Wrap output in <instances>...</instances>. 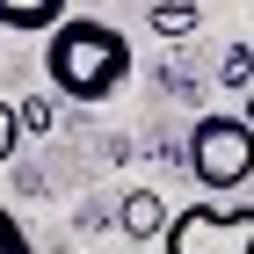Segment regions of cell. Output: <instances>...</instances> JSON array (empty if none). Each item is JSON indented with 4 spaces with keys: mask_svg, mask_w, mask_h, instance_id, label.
I'll list each match as a JSON object with an SVG mask.
<instances>
[{
    "mask_svg": "<svg viewBox=\"0 0 254 254\" xmlns=\"http://www.w3.org/2000/svg\"><path fill=\"white\" fill-rule=\"evenodd\" d=\"M44 80L65 102H109L131 80V37L102 15H59L44 29Z\"/></svg>",
    "mask_w": 254,
    "mask_h": 254,
    "instance_id": "cell-1",
    "label": "cell"
},
{
    "mask_svg": "<svg viewBox=\"0 0 254 254\" xmlns=\"http://www.w3.org/2000/svg\"><path fill=\"white\" fill-rule=\"evenodd\" d=\"M189 175L203 182V196H233L254 182V124L247 117H196L189 124Z\"/></svg>",
    "mask_w": 254,
    "mask_h": 254,
    "instance_id": "cell-2",
    "label": "cell"
},
{
    "mask_svg": "<svg viewBox=\"0 0 254 254\" xmlns=\"http://www.w3.org/2000/svg\"><path fill=\"white\" fill-rule=\"evenodd\" d=\"M167 254H254V203H225L211 211V196L196 211H175L167 233H160Z\"/></svg>",
    "mask_w": 254,
    "mask_h": 254,
    "instance_id": "cell-3",
    "label": "cell"
},
{
    "mask_svg": "<svg viewBox=\"0 0 254 254\" xmlns=\"http://www.w3.org/2000/svg\"><path fill=\"white\" fill-rule=\"evenodd\" d=\"M59 15L65 0H0V29H22V37H44Z\"/></svg>",
    "mask_w": 254,
    "mask_h": 254,
    "instance_id": "cell-4",
    "label": "cell"
},
{
    "mask_svg": "<svg viewBox=\"0 0 254 254\" xmlns=\"http://www.w3.org/2000/svg\"><path fill=\"white\" fill-rule=\"evenodd\" d=\"M167 218H175V211H167L153 189L124 196V233H131V240H160V233H167Z\"/></svg>",
    "mask_w": 254,
    "mask_h": 254,
    "instance_id": "cell-5",
    "label": "cell"
},
{
    "mask_svg": "<svg viewBox=\"0 0 254 254\" xmlns=\"http://www.w3.org/2000/svg\"><path fill=\"white\" fill-rule=\"evenodd\" d=\"M153 29L160 37H189L196 29V0H153Z\"/></svg>",
    "mask_w": 254,
    "mask_h": 254,
    "instance_id": "cell-6",
    "label": "cell"
},
{
    "mask_svg": "<svg viewBox=\"0 0 254 254\" xmlns=\"http://www.w3.org/2000/svg\"><path fill=\"white\" fill-rule=\"evenodd\" d=\"M15 117H22V131H29V138H44L59 109H51V95H22V102H15Z\"/></svg>",
    "mask_w": 254,
    "mask_h": 254,
    "instance_id": "cell-7",
    "label": "cell"
},
{
    "mask_svg": "<svg viewBox=\"0 0 254 254\" xmlns=\"http://www.w3.org/2000/svg\"><path fill=\"white\" fill-rule=\"evenodd\" d=\"M218 80H225V87H247V80H254V51H247V44H233V51H225Z\"/></svg>",
    "mask_w": 254,
    "mask_h": 254,
    "instance_id": "cell-8",
    "label": "cell"
},
{
    "mask_svg": "<svg viewBox=\"0 0 254 254\" xmlns=\"http://www.w3.org/2000/svg\"><path fill=\"white\" fill-rule=\"evenodd\" d=\"M0 254H37V247H29V233H22V218L7 211V203H0Z\"/></svg>",
    "mask_w": 254,
    "mask_h": 254,
    "instance_id": "cell-9",
    "label": "cell"
},
{
    "mask_svg": "<svg viewBox=\"0 0 254 254\" xmlns=\"http://www.w3.org/2000/svg\"><path fill=\"white\" fill-rule=\"evenodd\" d=\"M15 138H22V117L15 102H0V160H15Z\"/></svg>",
    "mask_w": 254,
    "mask_h": 254,
    "instance_id": "cell-10",
    "label": "cell"
},
{
    "mask_svg": "<svg viewBox=\"0 0 254 254\" xmlns=\"http://www.w3.org/2000/svg\"><path fill=\"white\" fill-rule=\"evenodd\" d=\"M240 117H247V124H254V80H247V109H240Z\"/></svg>",
    "mask_w": 254,
    "mask_h": 254,
    "instance_id": "cell-11",
    "label": "cell"
}]
</instances>
